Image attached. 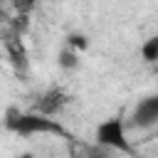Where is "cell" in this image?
Segmentation results:
<instances>
[{
	"label": "cell",
	"instance_id": "1",
	"mask_svg": "<svg viewBox=\"0 0 158 158\" xmlns=\"http://www.w3.org/2000/svg\"><path fill=\"white\" fill-rule=\"evenodd\" d=\"M5 128L15 136H40V133H54V136H69L59 121L52 116H44L40 111H15L10 109L5 116Z\"/></svg>",
	"mask_w": 158,
	"mask_h": 158
},
{
	"label": "cell",
	"instance_id": "2",
	"mask_svg": "<svg viewBox=\"0 0 158 158\" xmlns=\"http://www.w3.org/2000/svg\"><path fill=\"white\" fill-rule=\"evenodd\" d=\"M94 138H96L99 146H104L109 151L133 153V146L128 141V126H126V118L123 116H109V118H104L96 126Z\"/></svg>",
	"mask_w": 158,
	"mask_h": 158
},
{
	"label": "cell",
	"instance_id": "3",
	"mask_svg": "<svg viewBox=\"0 0 158 158\" xmlns=\"http://www.w3.org/2000/svg\"><path fill=\"white\" fill-rule=\"evenodd\" d=\"M128 128H138V131H148L158 126V94H148L143 99L136 101V106L131 109V116L126 121Z\"/></svg>",
	"mask_w": 158,
	"mask_h": 158
},
{
	"label": "cell",
	"instance_id": "4",
	"mask_svg": "<svg viewBox=\"0 0 158 158\" xmlns=\"http://www.w3.org/2000/svg\"><path fill=\"white\" fill-rule=\"evenodd\" d=\"M69 99H67V94L62 91V89H47L40 99H37V104H35V111H40V114H44V116H57L62 109H64V104H67Z\"/></svg>",
	"mask_w": 158,
	"mask_h": 158
},
{
	"label": "cell",
	"instance_id": "5",
	"mask_svg": "<svg viewBox=\"0 0 158 158\" xmlns=\"http://www.w3.org/2000/svg\"><path fill=\"white\" fill-rule=\"evenodd\" d=\"M5 49H7V57H10V62L15 64V69H17V72H27L30 62H27V52H25L22 40H20V37L5 40Z\"/></svg>",
	"mask_w": 158,
	"mask_h": 158
},
{
	"label": "cell",
	"instance_id": "6",
	"mask_svg": "<svg viewBox=\"0 0 158 158\" xmlns=\"http://www.w3.org/2000/svg\"><path fill=\"white\" fill-rule=\"evenodd\" d=\"M79 52H74L72 47H62L59 49V54H57V64H59V69H64V72H74V69H79Z\"/></svg>",
	"mask_w": 158,
	"mask_h": 158
},
{
	"label": "cell",
	"instance_id": "7",
	"mask_svg": "<svg viewBox=\"0 0 158 158\" xmlns=\"http://www.w3.org/2000/svg\"><path fill=\"white\" fill-rule=\"evenodd\" d=\"M141 57H143V62H158V35H153V37H148L143 44H141Z\"/></svg>",
	"mask_w": 158,
	"mask_h": 158
},
{
	"label": "cell",
	"instance_id": "8",
	"mask_svg": "<svg viewBox=\"0 0 158 158\" xmlns=\"http://www.w3.org/2000/svg\"><path fill=\"white\" fill-rule=\"evenodd\" d=\"M67 47H72L74 52H84L89 47V37L81 35V32H69L67 35Z\"/></svg>",
	"mask_w": 158,
	"mask_h": 158
},
{
	"label": "cell",
	"instance_id": "9",
	"mask_svg": "<svg viewBox=\"0 0 158 158\" xmlns=\"http://www.w3.org/2000/svg\"><path fill=\"white\" fill-rule=\"evenodd\" d=\"M12 7H15L17 15H27L37 7V0H12Z\"/></svg>",
	"mask_w": 158,
	"mask_h": 158
},
{
	"label": "cell",
	"instance_id": "10",
	"mask_svg": "<svg viewBox=\"0 0 158 158\" xmlns=\"http://www.w3.org/2000/svg\"><path fill=\"white\" fill-rule=\"evenodd\" d=\"M20 158H35V156H32V153H25V156H20Z\"/></svg>",
	"mask_w": 158,
	"mask_h": 158
}]
</instances>
